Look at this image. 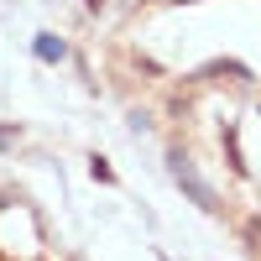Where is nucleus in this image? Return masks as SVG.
<instances>
[{
	"label": "nucleus",
	"instance_id": "nucleus-3",
	"mask_svg": "<svg viewBox=\"0 0 261 261\" xmlns=\"http://www.w3.org/2000/svg\"><path fill=\"white\" fill-rule=\"evenodd\" d=\"M204 73H225V79H235V84H251V73L241 68V63H209Z\"/></svg>",
	"mask_w": 261,
	"mask_h": 261
},
{
	"label": "nucleus",
	"instance_id": "nucleus-4",
	"mask_svg": "<svg viewBox=\"0 0 261 261\" xmlns=\"http://www.w3.org/2000/svg\"><path fill=\"white\" fill-rule=\"evenodd\" d=\"M225 151H230V167H235V172H246V162H241V141H235V130H225Z\"/></svg>",
	"mask_w": 261,
	"mask_h": 261
},
{
	"label": "nucleus",
	"instance_id": "nucleus-1",
	"mask_svg": "<svg viewBox=\"0 0 261 261\" xmlns=\"http://www.w3.org/2000/svg\"><path fill=\"white\" fill-rule=\"evenodd\" d=\"M167 172H172V183H178V188H183V193H188V199L199 204V209H209V214L220 209V204H214V188L199 178V167H193L183 151H167Z\"/></svg>",
	"mask_w": 261,
	"mask_h": 261
},
{
	"label": "nucleus",
	"instance_id": "nucleus-2",
	"mask_svg": "<svg viewBox=\"0 0 261 261\" xmlns=\"http://www.w3.org/2000/svg\"><path fill=\"white\" fill-rule=\"evenodd\" d=\"M37 58H42V63H63V58H68V42L53 37V32H42V37H37Z\"/></svg>",
	"mask_w": 261,
	"mask_h": 261
},
{
	"label": "nucleus",
	"instance_id": "nucleus-5",
	"mask_svg": "<svg viewBox=\"0 0 261 261\" xmlns=\"http://www.w3.org/2000/svg\"><path fill=\"white\" fill-rule=\"evenodd\" d=\"M16 141V130H6V125H0V146H11Z\"/></svg>",
	"mask_w": 261,
	"mask_h": 261
},
{
	"label": "nucleus",
	"instance_id": "nucleus-6",
	"mask_svg": "<svg viewBox=\"0 0 261 261\" xmlns=\"http://www.w3.org/2000/svg\"><path fill=\"white\" fill-rule=\"evenodd\" d=\"M84 6H89V11H99V6H105V0H84Z\"/></svg>",
	"mask_w": 261,
	"mask_h": 261
}]
</instances>
